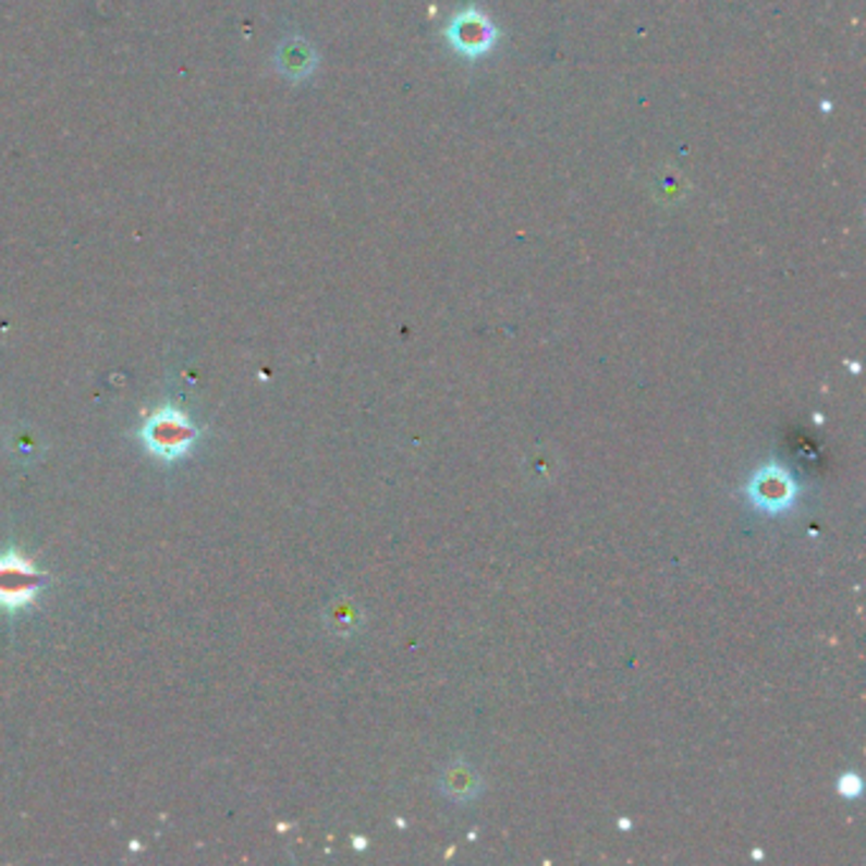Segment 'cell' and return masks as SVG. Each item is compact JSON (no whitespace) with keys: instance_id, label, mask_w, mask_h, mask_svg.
<instances>
[{"instance_id":"obj_1","label":"cell","mask_w":866,"mask_h":866,"mask_svg":"<svg viewBox=\"0 0 866 866\" xmlns=\"http://www.w3.org/2000/svg\"><path fill=\"white\" fill-rule=\"evenodd\" d=\"M137 437L153 458L163 460V463H175V460L191 455L198 442V427L179 407L166 404L145 419Z\"/></svg>"},{"instance_id":"obj_2","label":"cell","mask_w":866,"mask_h":866,"mask_svg":"<svg viewBox=\"0 0 866 866\" xmlns=\"http://www.w3.org/2000/svg\"><path fill=\"white\" fill-rule=\"evenodd\" d=\"M44 580L46 574L38 572L36 564L15 549L0 554V610L15 615L31 608L44 589Z\"/></svg>"},{"instance_id":"obj_3","label":"cell","mask_w":866,"mask_h":866,"mask_svg":"<svg viewBox=\"0 0 866 866\" xmlns=\"http://www.w3.org/2000/svg\"><path fill=\"white\" fill-rule=\"evenodd\" d=\"M444 36H448L450 44L455 46V51H460L467 59L483 57V53L493 49L496 44L493 23H490L480 11H475V8H467V11L455 15L448 31H444Z\"/></svg>"},{"instance_id":"obj_4","label":"cell","mask_w":866,"mask_h":866,"mask_svg":"<svg viewBox=\"0 0 866 866\" xmlns=\"http://www.w3.org/2000/svg\"><path fill=\"white\" fill-rule=\"evenodd\" d=\"M280 69L290 80H303L316 69V53L305 41H285L280 49Z\"/></svg>"}]
</instances>
